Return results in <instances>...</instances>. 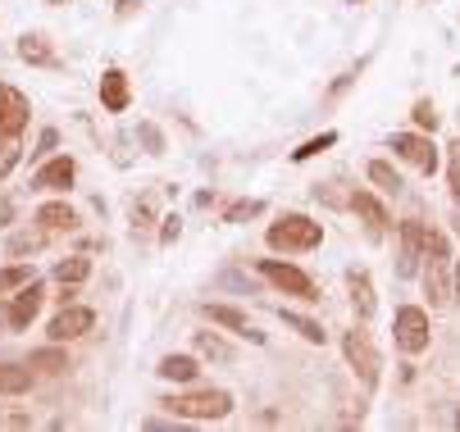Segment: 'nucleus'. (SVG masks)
<instances>
[{
	"instance_id": "27",
	"label": "nucleus",
	"mask_w": 460,
	"mask_h": 432,
	"mask_svg": "<svg viewBox=\"0 0 460 432\" xmlns=\"http://www.w3.org/2000/svg\"><path fill=\"white\" fill-rule=\"evenodd\" d=\"M23 160V146H19V137H5L0 141V182H5L10 173H14V164Z\"/></svg>"
},
{
	"instance_id": "15",
	"label": "nucleus",
	"mask_w": 460,
	"mask_h": 432,
	"mask_svg": "<svg viewBox=\"0 0 460 432\" xmlns=\"http://www.w3.org/2000/svg\"><path fill=\"white\" fill-rule=\"evenodd\" d=\"M19 60H23V64H42V68H55V64H60L55 46L46 42L42 32H28V36H19Z\"/></svg>"
},
{
	"instance_id": "22",
	"label": "nucleus",
	"mask_w": 460,
	"mask_h": 432,
	"mask_svg": "<svg viewBox=\"0 0 460 432\" xmlns=\"http://www.w3.org/2000/svg\"><path fill=\"white\" fill-rule=\"evenodd\" d=\"M32 387V369H14V364H0V396H23Z\"/></svg>"
},
{
	"instance_id": "23",
	"label": "nucleus",
	"mask_w": 460,
	"mask_h": 432,
	"mask_svg": "<svg viewBox=\"0 0 460 432\" xmlns=\"http://www.w3.org/2000/svg\"><path fill=\"white\" fill-rule=\"evenodd\" d=\"M197 350H201L206 360H214V364H228V360H233V346L219 341L214 332H197Z\"/></svg>"
},
{
	"instance_id": "24",
	"label": "nucleus",
	"mask_w": 460,
	"mask_h": 432,
	"mask_svg": "<svg viewBox=\"0 0 460 432\" xmlns=\"http://www.w3.org/2000/svg\"><path fill=\"white\" fill-rule=\"evenodd\" d=\"M283 324H287V328H296V332H301L305 341H319V346L328 341V332H324V328H319L315 319H301V314H292V309H283Z\"/></svg>"
},
{
	"instance_id": "30",
	"label": "nucleus",
	"mask_w": 460,
	"mask_h": 432,
	"mask_svg": "<svg viewBox=\"0 0 460 432\" xmlns=\"http://www.w3.org/2000/svg\"><path fill=\"white\" fill-rule=\"evenodd\" d=\"M415 124H419V128H429V132L438 128V114H433V105H429V100H419V105H415Z\"/></svg>"
},
{
	"instance_id": "9",
	"label": "nucleus",
	"mask_w": 460,
	"mask_h": 432,
	"mask_svg": "<svg viewBox=\"0 0 460 432\" xmlns=\"http://www.w3.org/2000/svg\"><path fill=\"white\" fill-rule=\"evenodd\" d=\"M96 328V309H87V305H64L55 319H51V341H73V337H87Z\"/></svg>"
},
{
	"instance_id": "5",
	"label": "nucleus",
	"mask_w": 460,
	"mask_h": 432,
	"mask_svg": "<svg viewBox=\"0 0 460 432\" xmlns=\"http://www.w3.org/2000/svg\"><path fill=\"white\" fill-rule=\"evenodd\" d=\"M260 273H264V278H270L278 292H287V296H296V300H319L311 273L296 268V264H287V260H260Z\"/></svg>"
},
{
	"instance_id": "29",
	"label": "nucleus",
	"mask_w": 460,
	"mask_h": 432,
	"mask_svg": "<svg viewBox=\"0 0 460 432\" xmlns=\"http://www.w3.org/2000/svg\"><path fill=\"white\" fill-rule=\"evenodd\" d=\"M42 242H46V232H36V237H14L10 255H32V251H42Z\"/></svg>"
},
{
	"instance_id": "32",
	"label": "nucleus",
	"mask_w": 460,
	"mask_h": 432,
	"mask_svg": "<svg viewBox=\"0 0 460 432\" xmlns=\"http://www.w3.org/2000/svg\"><path fill=\"white\" fill-rule=\"evenodd\" d=\"M55 146H60V132H55V128H46V132H42V141H36V150H32V160H42V155H46V150H55Z\"/></svg>"
},
{
	"instance_id": "18",
	"label": "nucleus",
	"mask_w": 460,
	"mask_h": 432,
	"mask_svg": "<svg viewBox=\"0 0 460 432\" xmlns=\"http://www.w3.org/2000/svg\"><path fill=\"white\" fill-rule=\"evenodd\" d=\"M156 373H160L165 382H197V373H201V364H197V360H191V356H165Z\"/></svg>"
},
{
	"instance_id": "10",
	"label": "nucleus",
	"mask_w": 460,
	"mask_h": 432,
	"mask_svg": "<svg viewBox=\"0 0 460 432\" xmlns=\"http://www.w3.org/2000/svg\"><path fill=\"white\" fill-rule=\"evenodd\" d=\"M36 309H42V283H23L14 296H10V309H5V324L14 328V332H23L32 319H36Z\"/></svg>"
},
{
	"instance_id": "11",
	"label": "nucleus",
	"mask_w": 460,
	"mask_h": 432,
	"mask_svg": "<svg viewBox=\"0 0 460 432\" xmlns=\"http://www.w3.org/2000/svg\"><path fill=\"white\" fill-rule=\"evenodd\" d=\"M424 223H415V219H406L401 223V260H397V273L401 278H410V273L419 268V260H424Z\"/></svg>"
},
{
	"instance_id": "14",
	"label": "nucleus",
	"mask_w": 460,
	"mask_h": 432,
	"mask_svg": "<svg viewBox=\"0 0 460 432\" xmlns=\"http://www.w3.org/2000/svg\"><path fill=\"white\" fill-rule=\"evenodd\" d=\"M128 100H133L128 77H124L119 68H109V73L101 77V105H105L109 114H124V109H128Z\"/></svg>"
},
{
	"instance_id": "19",
	"label": "nucleus",
	"mask_w": 460,
	"mask_h": 432,
	"mask_svg": "<svg viewBox=\"0 0 460 432\" xmlns=\"http://www.w3.org/2000/svg\"><path fill=\"white\" fill-rule=\"evenodd\" d=\"M28 369H42V373H64V369H69L64 341H55V346H42V350H32V356H28Z\"/></svg>"
},
{
	"instance_id": "36",
	"label": "nucleus",
	"mask_w": 460,
	"mask_h": 432,
	"mask_svg": "<svg viewBox=\"0 0 460 432\" xmlns=\"http://www.w3.org/2000/svg\"><path fill=\"white\" fill-rule=\"evenodd\" d=\"M456 423H460V414H456Z\"/></svg>"
},
{
	"instance_id": "25",
	"label": "nucleus",
	"mask_w": 460,
	"mask_h": 432,
	"mask_svg": "<svg viewBox=\"0 0 460 432\" xmlns=\"http://www.w3.org/2000/svg\"><path fill=\"white\" fill-rule=\"evenodd\" d=\"M369 178H374V187H378V191H392V196L401 191V173H397L392 164H383V160H374V164H369Z\"/></svg>"
},
{
	"instance_id": "35",
	"label": "nucleus",
	"mask_w": 460,
	"mask_h": 432,
	"mask_svg": "<svg viewBox=\"0 0 460 432\" xmlns=\"http://www.w3.org/2000/svg\"><path fill=\"white\" fill-rule=\"evenodd\" d=\"M456 292H460V268H456Z\"/></svg>"
},
{
	"instance_id": "1",
	"label": "nucleus",
	"mask_w": 460,
	"mask_h": 432,
	"mask_svg": "<svg viewBox=\"0 0 460 432\" xmlns=\"http://www.w3.org/2000/svg\"><path fill=\"white\" fill-rule=\"evenodd\" d=\"M169 414L178 419H228L233 414V396L223 387H206V391H178V396L160 401Z\"/></svg>"
},
{
	"instance_id": "16",
	"label": "nucleus",
	"mask_w": 460,
	"mask_h": 432,
	"mask_svg": "<svg viewBox=\"0 0 460 432\" xmlns=\"http://www.w3.org/2000/svg\"><path fill=\"white\" fill-rule=\"evenodd\" d=\"M351 210L369 223V232H383V228H388V210H383V201H378V196L374 191H351Z\"/></svg>"
},
{
	"instance_id": "33",
	"label": "nucleus",
	"mask_w": 460,
	"mask_h": 432,
	"mask_svg": "<svg viewBox=\"0 0 460 432\" xmlns=\"http://www.w3.org/2000/svg\"><path fill=\"white\" fill-rule=\"evenodd\" d=\"M451 201L460 205V146L451 150Z\"/></svg>"
},
{
	"instance_id": "12",
	"label": "nucleus",
	"mask_w": 460,
	"mask_h": 432,
	"mask_svg": "<svg viewBox=\"0 0 460 432\" xmlns=\"http://www.w3.org/2000/svg\"><path fill=\"white\" fill-rule=\"evenodd\" d=\"M73 173H78V164H73L69 155H55L51 164H42V169H36L32 187H36V191H64V187L73 182Z\"/></svg>"
},
{
	"instance_id": "4",
	"label": "nucleus",
	"mask_w": 460,
	"mask_h": 432,
	"mask_svg": "<svg viewBox=\"0 0 460 432\" xmlns=\"http://www.w3.org/2000/svg\"><path fill=\"white\" fill-rule=\"evenodd\" d=\"M424 260H429V268H424L429 305H447L451 300V287H447V260H451V251H447L442 232H429V237H424Z\"/></svg>"
},
{
	"instance_id": "31",
	"label": "nucleus",
	"mask_w": 460,
	"mask_h": 432,
	"mask_svg": "<svg viewBox=\"0 0 460 432\" xmlns=\"http://www.w3.org/2000/svg\"><path fill=\"white\" fill-rule=\"evenodd\" d=\"M251 214H260V201H242V205H233V210H228V223H242V219H251Z\"/></svg>"
},
{
	"instance_id": "8",
	"label": "nucleus",
	"mask_w": 460,
	"mask_h": 432,
	"mask_svg": "<svg viewBox=\"0 0 460 432\" xmlns=\"http://www.w3.org/2000/svg\"><path fill=\"white\" fill-rule=\"evenodd\" d=\"M392 150L401 155L406 164H415L419 173H433V169H438V146H433V137H424V132H397V137H392Z\"/></svg>"
},
{
	"instance_id": "17",
	"label": "nucleus",
	"mask_w": 460,
	"mask_h": 432,
	"mask_svg": "<svg viewBox=\"0 0 460 432\" xmlns=\"http://www.w3.org/2000/svg\"><path fill=\"white\" fill-rule=\"evenodd\" d=\"M36 223H42L46 232H69V228H78V214H73V205H64V201H51V205H42L36 210Z\"/></svg>"
},
{
	"instance_id": "7",
	"label": "nucleus",
	"mask_w": 460,
	"mask_h": 432,
	"mask_svg": "<svg viewBox=\"0 0 460 432\" xmlns=\"http://www.w3.org/2000/svg\"><path fill=\"white\" fill-rule=\"evenodd\" d=\"M28 119H32L28 96H23L19 87H10V83H0V141L19 137V132L28 128Z\"/></svg>"
},
{
	"instance_id": "28",
	"label": "nucleus",
	"mask_w": 460,
	"mask_h": 432,
	"mask_svg": "<svg viewBox=\"0 0 460 432\" xmlns=\"http://www.w3.org/2000/svg\"><path fill=\"white\" fill-rule=\"evenodd\" d=\"M333 141H337V137H333V132H324V137H315V141H305L301 150H292V160H296V164H301V160H311V155H319V150H328Z\"/></svg>"
},
{
	"instance_id": "13",
	"label": "nucleus",
	"mask_w": 460,
	"mask_h": 432,
	"mask_svg": "<svg viewBox=\"0 0 460 432\" xmlns=\"http://www.w3.org/2000/svg\"><path fill=\"white\" fill-rule=\"evenodd\" d=\"M206 319H210V324H223V328H233V332H242V337H251L255 346L264 341V332L246 319L242 309H233V305H206Z\"/></svg>"
},
{
	"instance_id": "2",
	"label": "nucleus",
	"mask_w": 460,
	"mask_h": 432,
	"mask_svg": "<svg viewBox=\"0 0 460 432\" xmlns=\"http://www.w3.org/2000/svg\"><path fill=\"white\" fill-rule=\"evenodd\" d=\"M342 350H347V364L356 369L360 387L365 391H378V378H383V360H378V346L365 328H351L347 337H342Z\"/></svg>"
},
{
	"instance_id": "34",
	"label": "nucleus",
	"mask_w": 460,
	"mask_h": 432,
	"mask_svg": "<svg viewBox=\"0 0 460 432\" xmlns=\"http://www.w3.org/2000/svg\"><path fill=\"white\" fill-rule=\"evenodd\" d=\"M178 232H182V228H178V219H165V228H160V242H165V246H174V242H178Z\"/></svg>"
},
{
	"instance_id": "26",
	"label": "nucleus",
	"mask_w": 460,
	"mask_h": 432,
	"mask_svg": "<svg viewBox=\"0 0 460 432\" xmlns=\"http://www.w3.org/2000/svg\"><path fill=\"white\" fill-rule=\"evenodd\" d=\"M23 283H32V264H10V268H0V296H5V292H19Z\"/></svg>"
},
{
	"instance_id": "20",
	"label": "nucleus",
	"mask_w": 460,
	"mask_h": 432,
	"mask_svg": "<svg viewBox=\"0 0 460 432\" xmlns=\"http://www.w3.org/2000/svg\"><path fill=\"white\" fill-rule=\"evenodd\" d=\"M87 273H92V260H87V255H69V260L55 264L60 287H78V283H87Z\"/></svg>"
},
{
	"instance_id": "21",
	"label": "nucleus",
	"mask_w": 460,
	"mask_h": 432,
	"mask_svg": "<svg viewBox=\"0 0 460 432\" xmlns=\"http://www.w3.org/2000/svg\"><path fill=\"white\" fill-rule=\"evenodd\" d=\"M351 300H356V314H360V319H374L378 300H374V283H369V273H351Z\"/></svg>"
},
{
	"instance_id": "6",
	"label": "nucleus",
	"mask_w": 460,
	"mask_h": 432,
	"mask_svg": "<svg viewBox=\"0 0 460 432\" xmlns=\"http://www.w3.org/2000/svg\"><path fill=\"white\" fill-rule=\"evenodd\" d=\"M392 332H397V346L406 356H419V350H429V314L419 305H401L392 319Z\"/></svg>"
},
{
	"instance_id": "3",
	"label": "nucleus",
	"mask_w": 460,
	"mask_h": 432,
	"mask_svg": "<svg viewBox=\"0 0 460 432\" xmlns=\"http://www.w3.org/2000/svg\"><path fill=\"white\" fill-rule=\"evenodd\" d=\"M324 242V228L305 214H283L278 223H270V246L274 251H315Z\"/></svg>"
}]
</instances>
